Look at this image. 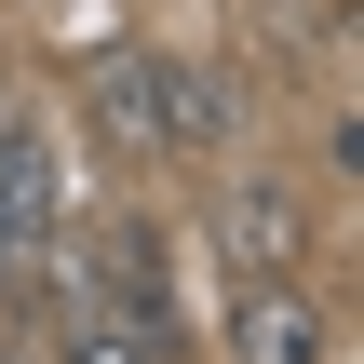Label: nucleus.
<instances>
[{
  "instance_id": "f257e3e1",
  "label": "nucleus",
  "mask_w": 364,
  "mask_h": 364,
  "mask_svg": "<svg viewBox=\"0 0 364 364\" xmlns=\"http://www.w3.org/2000/svg\"><path fill=\"white\" fill-rule=\"evenodd\" d=\"M81 122H95L122 162H203V149H230V135H243V68L122 41V54H95V68H81Z\"/></svg>"
},
{
  "instance_id": "f03ea898",
  "label": "nucleus",
  "mask_w": 364,
  "mask_h": 364,
  "mask_svg": "<svg viewBox=\"0 0 364 364\" xmlns=\"http://www.w3.org/2000/svg\"><path fill=\"white\" fill-rule=\"evenodd\" d=\"M54 243H68V135L41 108H0V297L14 311H27Z\"/></svg>"
},
{
  "instance_id": "7ed1b4c3",
  "label": "nucleus",
  "mask_w": 364,
  "mask_h": 364,
  "mask_svg": "<svg viewBox=\"0 0 364 364\" xmlns=\"http://www.w3.org/2000/svg\"><path fill=\"white\" fill-rule=\"evenodd\" d=\"M230 364H324V311L297 270H230V311H216Z\"/></svg>"
},
{
  "instance_id": "20e7f679",
  "label": "nucleus",
  "mask_w": 364,
  "mask_h": 364,
  "mask_svg": "<svg viewBox=\"0 0 364 364\" xmlns=\"http://www.w3.org/2000/svg\"><path fill=\"white\" fill-rule=\"evenodd\" d=\"M216 243H230V270H297L311 216H297V189H270V176H230V189H216Z\"/></svg>"
},
{
  "instance_id": "39448f33",
  "label": "nucleus",
  "mask_w": 364,
  "mask_h": 364,
  "mask_svg": "<svg viewBox=\"0 0 364 364\" xmlns=\"http://www.w3.org/2000/svg\"><path fill=\"white\" fill-rule=\"evenodd\" d=\"M0 364H54V351H41V338H27V324L0 311Z\"/></svg>"
},
{
  "instance_id": "423d86ee",
  "label": "nucleus",
  "mask_w": 364,
  "mask_h": 364,
  "mask_svg": "<svg viewBox=\"0 0 364 364\" xmlns=\"http://www.w3.org/2000/svg\"><path fill=\"white\" fill-rule=\"evenodd\" d=\"M0 311H14V297H0Z\"/></svg>"
}]
</instances>
